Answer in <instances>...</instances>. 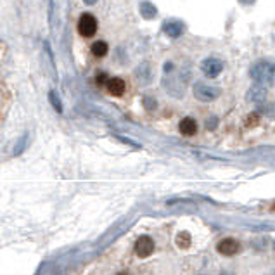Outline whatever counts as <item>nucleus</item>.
<instances>
[{"mask_svg":"<svg viewBox=\"0 0 275 275\" xmlns=\"http://www.w3.org/2000/svg\"><path fill=\"white\" fill-rule=\"evenodd\" d=\"M154 251V241L147 236H142L135 243V253L139 258H147Z\"/></svg>","mask_w":275,"mask_h":275,"instance_id":"7","label":"nucleus"},{"mask_svg":"<svg viewBox=\"0 0 275 275\" xmlns=\"http://www.w3.org/2000/svg\"><path fill=\"white\" fill-rule=\"evenodd\" d=\"M52 16H54V0H47V19H49V25H52Z\"/></svg>","mask_w":275,"mask_h":275,"instance_id":"18","label":"nucleus"},{"mask_svg":"<svg viewBox=\"0 0 275 275\" xmlns=\"http://www.w3.org/2000/svg\"><path fill=\"white\" fill-rule=\"evenodd\" d=\"M177 244H179V247H182V249H187V247L190 246V234L180 232L179 236H177Z\"/></svg>","mask_w":275,"mask_h":275,"instance_id":"15","label":"nucleus"},{"mask_svg":"<svg viewBox=\"0 0 275 275\" xmlns=\"http://www.w3.org/2000/svg\"><path fill=\"white\" fill-rule=\"evenodd\" d=\"M241 4H244V5H251V4H254V0H239Z\"/></svg>","mask_w":275,"mask_h":275,"instance_id":"22","label":"nucleus"},{"mask_svg":"<svg viewBox=\"0 0 275 275\" xmlns=\"http://www.w3.org/2000/svg\"><path fill=\"white\" fill-rule=\"evenodd\" d=\"M163 31L170 36V38H179L185 31V25L179 19H166L163 23Z\"/></svg>","mask_w":275,"mask_h":275,"instance_id":"5","label":"nucleus"},{"mask_svg":"<svg viewBox=\"0 0 275 275\" xmlns=\"http://www.w3.org/2000/svg\"><path fill=\"white\" fill-rule=\"evenodd\" d=\"M118 275H130V274H128V272H120Z\"/></svg>","mask_w":275,"mask_h":275,"instance_id":"24","label":"nucleus"},{"mask_svg":"<svg viewBox=\"0 0 275 275\" xmlns=\"http://www.w3.org/2000/svg\"><path fill=\"white\" fill-rule=\"evenodd\" d=\"M97 83H99V85H102V83H107L106 82V75H104V73H102V75L97 76Z\"/></svg>","mask_w":275,"mask_h":275,"instance_id":"20","label":"nucleus"},{"mask_svg":"<svg viewBox=\"0 0 275 275\" xmlns=\"http://www.w3.org/2000/svg\"><path fill=\"white\" fill-rule=\"evenodd\" d=\"M49 100H50V104H52V107L56 109V111L61 115L62 113V102H61V99H59V95L54 90H50L49 92Z\"/></svg>","mask_w":275,"mask_h":275,"instance_id":"14","label":"nucleus"},{"mask_svg":"<svg viewBox=\"0 0 275 275\" xmlns=\"http://www.w3.org/2000/svg\"><path fill=\"white\" fill-rule=\"evenodd\" d=\"M258 122H260V116H258V113H253V115H249V116H247V120H246V125H247V126H254Z\"/></svg>","mask_w":275,"mask_h":275,"instance_id":"19","label":"nucleus"},{"mask_svg":"<svg viewBox=\"0 0 275 275\" xmlns=\"http://www.w3.org/2000/svg\"><path fill=\"white\" fill-rule=\"evenodd\" d=\"M144 107H146L147 111H154V109H156L157 107V102H156V99H154V97H144Z\"/></svg>","mask_w":275,"mask_h":275,"instance_id":"16","label":"nucleus"},{"mask_svg":"<svg viewBox=\"0 0 275 275\" xmlns=\"http://www.w3.org/2000/svg\"><path fill=\"white\" fill-rule=\"evenodd\" d=\"M263 113L268 116V118L275 120V102H272V104H268V106H265L263 107Z\"/></svg>","mask_w":275,"mask_h":275,"instance_id":"17","label":"nucleus"},{"mask_svg":"<svg viewBox=\"0 0 275 275\" xmlns=\"http://www.w3.org/2000/svg\"><path fill=\"white\" fill-rule=\"evenodd\" d=\"M106 87H107V90H109V93L115 97H122L126 89L125 82H123L122 78H109L106 83Z\"/></svg>","mask_w":275,"mask_h":275,"instance_id":"9","label":"nucleus"},{"mask_svg":"<svg viewBox=\"0 0 275 275\" xmlns=\"http://www.w3.org/2000/svg\"><path fill=\"white\" fill-rule=\"evenodd\" d=\"M201 71L208 78H216L223 71V61L218 58H206L201 62Z\"/></svg>","mask_w":275,"mask_h":275,"instance_id":"3","label":"nucleus"},{"mask_svg":"<svg viewBox=\"0 0 275 275\" xmlns=\"http://www.w3.org/2000/svg\"><path fill=\"white\" fill-rule=\"evenodd\" d=\"M137 78H139L142 83H149L151 82V78H153V71H151L149 64L139 66V69H137Z\"/></svg>","mask_w":275,"mask_h":275,"instance_id":"12","label":"nucleus"},{"mask_svg":"<svg viewBox=\"0 0 275 275\" xmlns=\"http://www.w3.org/2000/svg\"><path fill=\"white\" fill-rule=\"evenodd\" d=\"M216 249H218V253L223 254V256H234V254H237L241 251V244L237 243L236 239H232V237H227V239L218 243Z\"/></svg>","mask_w":275,"mask_h":275,"instance_id":"6","label":"nucleus"},{"mask_svg":"<svg viewBox=\"0 0 275 275\" xmlns=\"http://www.w3.org/2000/svg\"><path fill=\"white\" fill-rule=\"evenodd\" d=\"M97 26H99L97 25V19L92 14H83L78 21V31L82 36L90 38V36H93L97 33Z\"/></svg>","mask_w":275,"mask_h":275,"instance_id":"4","label":"nucleus"},{"mask_svg":"<svg viewBox=\"0 0 275 275\" xmlns=\"http://www.w3.org/2000/svg\"><path fill=\"white\" fill-rule=\"evenodd\" d=\"M214 123H218L216 118H211L210 122H208V128H214Z\"/></svg>","mask_w":275,"mask_h":275,"instance_id":"21","label":"nucleus"},{"mask_svg":"<svg viewBox=\"0 0 275 275\" xmlns=\"http://www.w3.org/2000/svg\"><path fill=\"white\" fill-rule=\"evenodd\" d=\"M83 2H85L87 5H93L97 2V0H83Z\"/></svg>","mask_w":275,"mask_h":275,"instance_id":"23","label":"nucleus"},{"mask_svg":"<svg viewBox=\"0 0 275 275\" xmlns=\"http://www.w3.org/2000/svg\"><path fill=\"white\" fill-rule=\"evenodd\" d=\"M222 275H232V274H229V272H223V274Z\"/></svg>","mask_w":275,"mask_h":275,"instance_id":"25","label":"nucleus"},{"mask_svg":"<svg viewBox=\"0 0 275 275\" xmlns=\"http://www.w3.org/2000/svg\"><path fill=\"white\" fill-rule=\"evenodd\" d=\"M220 95H222V90L218 89V87L206 85V83H203V82H197L196 85H194V97H196L197 100H201V102H213V100H216Z\"/></svg>","mask_w":275,"mask_h":275,"instance_id":"2","label":"nucleus"},{"mask_svg":"<svg viewBox=\"0 0 275 275\" xmlns=\"http://www.w3.org/2000/svg\"><path fill=\"white\" fill-rule=\"evenodd\" d=\"M107 50H109V47H107V43L102 42V40L92 43V54L95 56V58H104V56L107 54Z\"/></svg>","mask_w":275,"mask_h":275,"instance_id":"13","label":"nucleus"},{"mask_svg":"<svg viewBox=\"0 0 275 275\" xmlns=\"http://www.w3.org/2000/svg\"><path fill=\"white\" fill-rule=\"evenodd\" d=\"M265 99H267V89L261 85L251 87L249 92H247V100L253 104H263Z\"/></svg>","mask_w":275,"mask_h":275,"instance_id":"8","label":"nucleus"},{"mask_svg":"<svg viewBox=\"0 0 275 275\" xmlns=\"http://www.w3.org/2000/svg\"><path fill=\"white\" fill-rule=\"evenodd\" d=\"M139 11H140V16H142L144 19H154L157 16V7L153 4V2H149V0L140 2Z\"/></svg>","mask_w":275,"mask_h":275,"instance_id":"10","label":"nucleus"},{"mask_svg":"<svg viewBox=\"0 0 275 275\" xmlns=\"http://www.w3.org/2000/svg\"><path fill=\"white\" fill-rule=\"evenodd\" d=\"M249 76L253 78V82L256 85H261V87L272 85L275 82V62L267 61V59L254 62L249 69Z\"/></svg>","mask_w":275,"mask_h":275,"instance_id":"1","label":"nucleus"},{"mask_svg":"<svg viewBox=\"0 0 275 275\" xmlns=\"http://www.w3.org/2000/svg\"><path fill=\"white\" fill-rule=\"evenodd\" d=\"M274 275H275V274H274Z\"/></svg>","mask_w":275,"mask_h":275,"instance_id":"26","label":"nucleus"},{"mask_svg":"<svg viewBox=\"0 0 275 275\" xmlns=\"http://www.w3.org/2000/svg\"><path fill=\"white\" fill-rule=\"evenodd\" d=\"M179 128H180V133H182V135L189 137L197 132V123L194 118H183L182 122L179 123Z\"/></svg>","mask_w":275,"mask_h":275,"instance_id":"11","label":"nucleus"}]
</instances>
